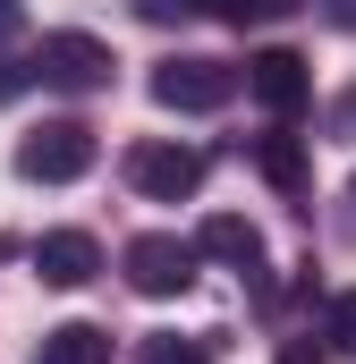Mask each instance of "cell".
<instances>
[{
	"label": "cell",
	"instance_id": "cell-1",
	"mask_svg": "<svg viewBox=\"0 0 356 364\" xmlns=\"http://www.w3.org/2000/svg\"><path fill=\"white\" fill-rule=\"evenodd\" d=\"M93 170V127L85 119H43V127H26V144H17V178L26 186H68Z\"/></svg>",
	"mask_w": 356,
	"mask_h": 364
},
{
	"label": "cell",
	"instance_id": "cell-2",
	"mask_svg": "<svg viewBox=\"0 0 356 364\" xmlns=\"http://www.w3.org/2000/svg\"><path fill=\"white\" fill-rule=\"evenodd\" d=\"M195 255H204V246H187L170 229H145V237H127L119 272H127L136 296H187V288H195Z\"/></svg>",
	"mask_w": 356,
	"mask_h": 364
},
{
	"label": "cell",
	"instance_id": "cell-3",
	"mask_svg": "<svg viewBox=\"0 0 356 364\" xmlns=\"http://www.w3.org/2000/svg\"><path fill=\"white\" fill-rule=\"evenodd\" d=\"M110 68H119V60H110L102 34H43V43H34V77L51 93H102Z\"/></svg>",
	"mask_w": 356,
	"mask_h": 364
},
{
	"label": "cell",
	"instance_id": "cell-4",
	"mask_svg": "<svg viewBox=\"0 0 356 364\" xmlns=\"http://www.w3.org/2000/svg\"><path fill=\"white\" fill-rule=\"evenodd\" d=\"M127 186H136L145 203H187V195L204 186V153H195V144H170V136H145V144L127 153Z\"/></svg>",
	"mask_w": 356,
	"mask_h": 364
},
{
	"label": "cell",
	"instance_id": "cell-5",
	"mask_svg": "<svg viewBox=\"0 0 356 364\" xmlns=\"http://www.w3.org/2000/svg\"><path fill=\"white\" fill-rule=\"evenodd\" d=\"M238 93V68L229 60H162L153 68V102L162 110H221Z\"/></svg>",
	"mask_w": 356,
	"mask_h": 364
},
{
	"label": "cell",
	"instance_id": "cell-6",
	"mask_svg": "<svg viewBox=\"0 0 356 364\" xmlns=\"http://www.w3.org/2000/svg\"><path fill=\"white\" fill-rule=\"evenodd\" d=\"M246 93L263 102L271 119H297V110L314 102V77H305L297 51H255V60H246Z\"/></svg>",
	"mask_w": 356,
	"mask_h": 364
},
{
	"label": "cell",
	"instance_id": "cell-7",
	"mask_svg": "<svg viewBox=\"0 0 356 364\" xmlns=\"http://www.w3.org/2000/svg\"><path fill=\"white\" fill-rule=\"evenodd\" d=\"M93 272H102V246H93L85 229H51V237L34 246V279H43V288H85Z\"/></svg>",
	"mask_w": 356,
	"mask_h": 364
},
{
	"label": "cell",
	"instance_id": "cell-8",
	"mask_svg": "<svg viewBox=\"0 0 356 364\" xmlns=\"http://www.w3.org/2000/svg\"><path fill=\"white\" fill-rule=\"evenodd\" d=\"M246 161H255V170H263L280 195H305V186H314L305 136H288V119H271V136H255V144H246Z\"/></svg>",
	"mask_w": 356,
	"mask_h": 364
},
{
	"label": "cell",
	"instance_id": "cell-9",
	"mask_svg": "<svg viewBox=\"0 0 356 364\" xmlns=\"http://www.w3.org/2000/svg\"><path fill=\"white\" fill-rule=\"evenodd\" d=\"M195 246H204L212 263H238V272H263V229H255V220H238V212H212Z\"/></svg>",
	"mask_w": 356,
	"mask_h": 364
},
{
	"label": "cell",
	"instance_id": "cell-10",
	"mask_svg": "<svg viewBox=\"0 0 356 364\" xmlns=\"http://www.w3.org/2000/svg\"><path fill=\"white\" fill-rule=\"evenodd\" d=\"M34 364H110V331L60 322V331H43V356H34Z\"/></svg>",
	"mask_w": 356,
	"mask_h": 364
},
{
	"label": "cell",
	"instance_id": "cell-11",
	"mask_svg": "<svg viewBox=\"0 0 356 364\" xmlns=\"http://www.w3.org/2000/svg\"><path fill=\"white\" fill-rule=\"evenodd\" d=\"M136 364H212V348H204V339L162 331V339H145V348H136Z\"/></svg>",
	"mask_w": 356,
	"mask_h": 364
},
{
	"label": "cell",
	"instance_id": "cell-12",
	"mask_svg": "<svg viewBox=\"0 0 356 364\" xmlns=\"http://www.w3.org/2000/svg\"><path fill=\"white\" fill-rule=\"evenodd\" d=\"M323 331H331V348L356 364V288H348V296H331V322H323Z\"/></svg>",
	"mask_w": 356,
	"mask_h": 364
},
{
	"label": "cell",
	"instance_id": "cell-13",
	"mask_svg": "<svg viewBox=\"0 0 356 364\" xmlns=\"http://www.w3.org/2000/svg\"><path fill=\"white\" fill-rule=\"evenodd\" d=\"M187 9H195V0H136V17H145V26H170V17H187Z\"/></svg>",
	"mask_w": 356,
	"mask_h": 364
},
{
	"label": "cell",
	"instance_id": "cell-14",
	"mask_svg": "<svg viewBox=\"0 0 356 364\" xmlns=\"http://www.w3.org/2000/svg\"><path fill=\"white\" fill-rule=\"evenodd\" d=\"M195 9H204V17H229V26H246V17H255V0H195Z\"/></svg>",
	"mask_w": 356,
	"mask_h": 364
},
{
	"label": "cell",
	"instance_id": "cell-15",
	"mask_svg": "<svg viewBox=\"0 0 356 364\" xmlns=\"http://www.w3.org/2000/svg\"><path fill=\"white\" fill-rule=\"evenodd\" d=\"M331 127H340V136H356V85L340 93V102H331Z\"/></svg>",
	"mask_w": 356,
	"mask_h": 364
},
{
	"label": "cell",
	"instance_id": "cell-16",
	"mask_svg": "<svg viewBox=\"0 0 356 364\" xmlns=\"http://www.w3.org/2000/svg\"><path fill=\"white\" fill-rule=\"evenodd\" d=\"M288 9H305V0H255V17H288Z\"/></svg>",
	"mask_w": 356,
	"mask_h": 364
},
{
	"label": "cell",
	"instance_id": "cell-17",
	"mask_svg": "<svg viewBox=\"0 0 356 364\" xmlns=\"http://www.w3.org/2000/svg\"><path fill=\"white\" fill-rule=\"evenodd\" d=\"M331 17H340V26H356V0H331Z\"/></svg>",
	"mask_w": 356,
	"mask_h": 364
},
{
	"label": "cell",
	"instance_id": "cell-18",
	"mask_svg": "<svg viewBox=\"0 0 356 364\" xmlns=\"http://www.w3.org/2000/svg\"><path fill=\"white\" fill-rule=\"evenodd\" d=\"M9 26H17V0H0V34H9Z\"/></svg>",
	"mask_w": 356,
	"mask_h": 364
},
{
	"label": "cell",
	"instance_id": "cell-19",
	"mask_svg": "<svg viewBox=\"0 0 356 364\" xmlns=\"http://www.w3.org/2000/svg\"><path fill=\"white\" fill-rule=\"evenodd\" d=\"M280 364H314V356H305V348H288V356H280Z\"/></svg>",
	"mask_w": 356,
	"mask_h": 364
},
{
	"label": "cell",
	"instance_id": "cell-20",
	"mask_svg": "<svg viewBox=\"0 0 356 364\" xmlns=\"http://www.w3.org/2000/svg\"><path fill=\"white\" fill-rule=\"evenodd\" d=\"M348 195H356V186H348Z\"/></svg>",
	"mask_w": 356,
	"mask_h": 364
}]
</instances>
